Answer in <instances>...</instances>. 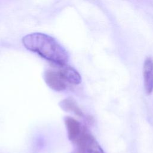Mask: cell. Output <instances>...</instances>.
Listing matches in <instances>:
<instances>
[{"instance_id": "1", "label": "cell", "mask_w": 153, "mask_h": 153, "mask_svg": "<svg viewBox=\"0 0 153 153\" xmlns=\"http://www.w3.org/2000/svg\"><path fill=\"white\" fill-rule=\"evenodd\" d=\"M23 45L55 65L66 64L69 55L66 49L53 37L41 32L29 33L22 38Z\"/></svg>"}, {"instance_id": "2", "label": "cell", "mask_w": 153, "mask_h": 153, "mask_svg": "<svg viewBox=\"0 0 153 153\" xmlns=\"http://www.w3.org/2000/svg\"><path fill=\"white\" fill-rule=\"evenodd\" d=\"M78 153H105L94 136L84 126L76 139L72 142Z\"/></svg>"}, {"instance_id": "3", "label": "cell", "mask_w": 153, "mask_h": 153, "mask_svg": "<svg viewBox=\"0 0 153 153\" xmlns=\"http://www.w3.org/2000/svg\"><path fill=\"white\" fill-rule=\"evenodd\" d=\"M44 79L46 84L56 91H62L66 88V81L56 69H47L44 74Z\"/></svg>"}, {"instance_id": "4", "label": "cell", "mask_w": 153, "mask_h": 153, "mask_svg": "<svg viewBox=\"0 0 153 153\" xmlns=\"http://www.w3.org/2000/svg\"><path fill=\"white\" fill-rule=\"evenodd\" d=\"M54 65L55 69L66 82L75 85L81 83V76L75 68L67 65V63L63 65Z\"/></svg>"}, {"instance_id": "5", "label": "cell", "mask_w": 153, "mask_h": 153, "mask_svg": "<svg viewBox=\"0 0 153 153\" xmlns=\"http://www.w3.org/2000/svg\"><path fill=\"white\" fill-rule=\"evenodd\" d=\"M143 75L145 92L150 94L153 91V59L151 57H148L145 60Z\"/></svg>"}, {"instance_id": "6", "label": "cell", "mask_w": 153, "mask_h": 153, "mask_svg": "<svg viewBox=\"0 0 153 153\" xmlns=\"http://www.w3.org/2000/svg\"><path fill=\"white\" fill-rule=\"evenodd\" d=\"M64 121L67 129L68 139L72 142L79 135L84 126L71 117H65Z\"/></svg>"}, {"instance_id": "7", "label": "cell", "mask_w": 153, "mask_h": 153, "mask_svg": "<svg viewBox=\"0 0 153 153\" xmlns=\"http://www.w3.org/2000/svg\"><path fill=\"white\" fill-rule=\"evenodd\" d=\"M59 106L60 108L65 112L73 113L80 117L84 116L82 111L73 99L67 98L62 100L59 102Z\"/></svg>"}, {"instance_id": "8", "label": "cell", "mask_w": 153, "mask_h": 153, "mask_svg": "<svg viewBox=\"0 0 153 153\" xmlns=\"http://www.w3.org/2000/svg\"><path fill=\"white\" fill-rule=\"evenodd\" d=\"M71 153H78V152H76V151H75V150H74V151L73 152H72Z\"/></svg>"}]
</instances>
